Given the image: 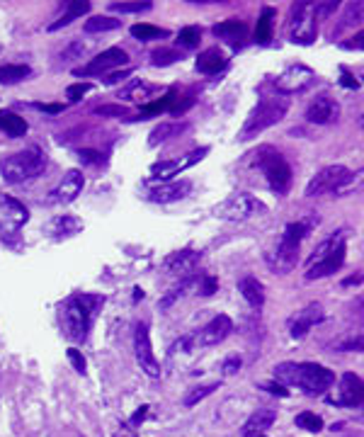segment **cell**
<instances>
[{
  "label": "cell",
  "mask_w": 364,
  "mask_h": 437,
  "mask_svg": "<svg viewBox=\"0 0 364 437\" xmlns=\"http://www.w3.org/2000/svg\"><path fill=\"white\" fill-rule=\"evenodd\" d=\"M274 379L282 386H296L306 396H323L333 386L335 374L316 362H282L274 367Z\"/></svg>",
  "instance_id": "6da1fadb"
},
{
  "label": "cell",
  "mask_w": 364,
  "mask_h": 437,
  "mask_svg": "<svg viewBox=\"0 0 364 437\" xmlns=\"http://www.w3.org/2000/svg\"><path fill=\"white\" fill-rule=\"evenodd\" d=\"M104 304V297L100 294H73L61 306V316H63V331L66 338L73 343H83L90 333V326L97 316V309Z\"/></svg>",
  "instance_id": "7a4b0ae2"
},
{
  "label": "cell",
  "mask_w": 364,
  "mask_h": 437,
  "mask_svg": "<svg viewBox=\"0 0 364 437\" xmlns=\"http://www.w3.org/2000/svg\"><path fill=\"white\" fill-rule=\"evenodd\" d=\"M347 231H335L333 236H328L313 250V255L308 258V270H306V280H321V277H328L333 272H338L345 262L347 248Z\"/></svg>",
  "instance_id": "3957f363"
},
{
  "label": "cell",
  "mask_w": 364,
  "mask_h": 437,
  "mask_svg": "<svg viewBox=\"0 0 364 437\" xmlns=\"http://www.w3.org/2000/svg\"><path fill=\"white\" fill-rule=\"evenodd\" d=\"M286 109H289V97L286 95H265L260 97V102H257L255 107H253V112L248 114L245 124H243L238 139L241 141H250L253 136L262 134L265 129L274 127L277 122H282Z\"/></svg>",
  "instance_id": "277c9868"
},
{
  "label": "cell",
  "mask_w": 364,
  "mask_h": 437,
  "mask_svg": "<svg viewBox=\"0 0 364 437\" xmlns=\"http://www.w3.org/2000/svg\"><path fill=\"white\" fill-rule=\"evenodd\" d=\"M44 166H47V156L42 153V149L32 146V149L13 153V156H5L0 161V175H3L5 183L18 185L25 183V180L37 178L44 171Z\"/></svg>",
  "instance_id": "5b68a950"
},
{
  "label": "cell",
  "mask_w": 364,
  "mask_h": 437,
  "mask_svg": "<svg viewBox=\"0 0 364 437\" xmlns=\"http://www.w3.org/2000/svg\"><path fill=\"white\" fill-rule=\"evenodd\" d=\"M253 161L260 168L267 185L272 187V192L277 195H286L291 187V166L286 163V158L272 146H260L255 153H253Z\"/></svg>",
  "instance_id": "8992f818"
},
{
  "label": "cell",
  "mask_w": 364,
  "mask_h": 437,
  "mask_svg": "<svg viewBox=\"0 0 364 437\" xmlns=\"http://www.w3.org/2000/svg\"><path fill=\"white\" fill-rule=\"evenodd\" d=\"M308 233V223L303 221H294L284 228L282 238L277 243V250H274V258H269V265L279 272H286L296 265L299 260V250H301V240L306 238Z\"/></svg>",
  "instance_id": "52a82bcc"
},
{
  "label": "cell",
  "mask_w": 364,
  "mask_h": 437,
  "mask_svg": "<svg viewBox=\"0 0 364 437\" xmlns=\"http://www.w3.org/2000/svg\"><path fill=\"white\" fill-rule=\"evenodd\" d=\"M318 10L316 3H296L291 5V18H289V37L294 44L308 47L316 42L318 35Z\"/></svg>",
  "instance_id": "ba28073f"
},
{
  "label": "cell",
  "mask_w": 364,
  "mask_h": 437,
  "mask_svg": "<svg viewBox=\"0 0 364 437\" xmlns=\"http://www.w3.org/2000/svg\"><path fill=\"white\" fill-rule=\"evenodd\" d=\"M352 180H355V173L347 171L345 166H328L311 178V183L306 185V197H321V195H330V192H340V190L347 187Z\"/></svg>",
  "instance_id": "9c48e42d"
},
{
  "label": "cell",
  "mask_w": 364,
  "mask_h": 437,
  "mask_svg": "<svg viewBox=\"0 0 364 437\" xmlns=\"http://www.w3.org/2000/svg\"><path fill=\"white\" fill-rule=\"evenodd\" d=\"M265 204L260 199H255L253 195L238 192V195H231L229 199H224L222 204L214 207V216L224 218V221H245L253 214L262 211Z\"/></svg>",
  "instance_id": "30bf717a"
},
{
  "label": "cell",
  "mask_w": 364,
  "mask_h": 437,
  "mask_svg": "<svg viewBox=\"0 0 364 437\" xmlns=\"http://www.w3.org/2000/svg\"><path fill=\"white\" fill-rule=\"evenodd\" d=\"M313 80H316V73H313L308 66L294 63V66H289L284 73H279V78L274 80V87L279 90V95H294V92L306 90Z\"/></svg>",
  "instance_id": "8fae6325"
},
{
  "label": "cell",
  "mask_w": 364,
  "mask_h": 437,
  "mask_svg": "<svg viewBox=\"0 0 364 437\" xmlns=\"http://www.w3.org/2000/svg\"><path fill=\"white\" fill-rule=\"evenodd\" d=\"M134 350H136V362L146 371L148 376H161V364H158L156 355L151 347V336H148V326L139 324L134 333Z\"/></svg>",
  "instance_id": "7c38bea8"
},
{
  "label": "cell",
  "mask_w": 364,
  "mask_h": 437,
  "mask_svg": "<svg viewBox=\"0 0 364 437\" xmlns=\"http://www.w3.org/2000/svg\"><path fill=\"white\" fill-rule=\"evenodd\" d=\"M129 63V56H126L124 49L112 47V49H104L102 54H97L92 61H87L83 68H75V75H102L107 70L117 68V66H126Z\"/></svg>",
  "instance_id": "4fadbf2b"
},
{
  "label": "cell",
  "mask_w": 364,
  "mask_h": 437,
  "mask_svg": "<svg viewBox=\"0 0 364 437\" xmlns=\"http://www.w3.org/2000/svg\"><path fill=\"white\" fill-rule=\"evenodd\" d=\"M207 153H209V146H202V149L190 151L187 156L175 158V161H161L151 168V175L156 180H170V178H175V175H180L182 171H187V168H192L195 163H200Z\"/></svg>",
  "instance_id": "5bb4252c"
},
{
  "label": "cell",
  "mask_w": 364,
  "mask_h": 437,
  "mask_svg": "<svg viewBox=\"0 0 364 437\" xmlns=\"http://www.w3.org/2000/svg\"><path fill=\"white\" fill-rule=\"evenodd\" d=\"M231 331H233V321H231L226 314H219V316H214V319L209 321V324L204 326L200 333H197L195 340L204 347H212V345L224 343L226 338L231 336Z\"/></svg>",
  "instance_id": "9a60e30c"
},
{
  "label": "cell",
  "mask_w": 364,
  "mask_h": 437,
  "mask_svg": "<svg viewBox=\"0 0 364 437\" xmlns=\"http://www.w3.org/2000/svg\"><path fill=\"white\" fill-rule=\"evenodd\" d=\"M323 321V309L321 304H308L303 306L301 311H296L294 316L289 319V336L294 338V340H301L303 336H306L308 331H311L316 324H321Z\"/></svg>",
  "instance_id": "2e32d148"
},
{
  "label": "cell",
  "mask_w": 364,
  "mask_h": 437,
  "mask_svg": "<svg viewBox=\"0 0 364 437\" xmlns=\"http://www.w3.org/2000/svg\"><path fill=\"white\" fill-rule=\"evenodd\" d=\"M83 187H85V178H83V173L68 171L63 175V180L51 190L49 202H51V204H68V202H73L75 197L83 192Z\"/></svg>",
  "instance_id": "e0dca14e"
},
{
  "label": "cell",
  "mask_w": 364,
  "mask_h": 437,
  "mask_svg": "<svg viewBox=\"0 0 364 437\" xmlns=\"http://www.w3.org/2000/svg\"><path fill=\"white\" fill-rule=\"evenodd\" d=\"M330 403L335 406H343V408H360L362 406V379L352 371L343 374L340 379V389L338 396L330 398Z\"/></svg>",
  "instance_id": "ac0fdd59"
},
{
  "label": "cell",
  "mask_w": 364,
  "mask_h": 437,
  "mask_svg": "<svg viewBox=\"0 0 364 437\" xmlns=\"http://www.w3.org/2000/svg\"><path fill=\"white\" fill-rule=\"evenodd\" d=\"M340 114L338 102L330 95H318L311 105L306 107V119L311 124H333Z\"/></svg>",
  "instance_id": "d6986e66"
},
{
  "label": "cell",
  "mask_w": 364,
  "mask_h": 437,
  "mask_svg": "<svg viewBox=\"0 0 364 437\" xmlns=\"http://www.w3.org/2000/svg\"><path fill=\"white\" fill-rule=\"evenodd\" d=\"M192 183L190 180H180V183H161L158 187L148 190V199L158 202V204H173V202H180L190 195Z\"/></svg>",
  "instance_id": "ffe728a7"
},
{
  "label": "cell",
  "mask_w": 364,
  "mask_h": 437,
  "mask_svg": "<svg viewBox=\"0 0 364 437\" xmlns=\"http://www.w3.org/2000/svg\"><path fill=\"white\" fill-rule=\"evenodd\" d=\"M274 420H277V411H274V408H257V411L245 420L241 433L243 437H260L265 430L272 428Z\"/></svg>",
  "instance_id": "44dd1931"
},
{
  "label": "cell",
  "mask_w": 364,
  "mask_h": 437,
  "mask_svg": "<svg viewBox=\"0 0 364 437\" xmlns=\"http://www.w3.org/2000/svg\"><path fill=\"white\" fill-rule=\"evenodd\" d=\"M226 63H229L226 54L219 47H212V49H207V51H202L200 56H197L195 66H197V70L204 73V75H217L226 68Z\"/></svg>",
  "instance_id": "7402d4cb"
},
{
  "label": "cell",
  "mask_w": 364,
  "mask_h": 437,
  "mask_svg": "<svg viewBox=\"0 0 364 437\" xmlns=\"http://www.w3.org/2000/svg\"><path fill=\"white\" fill-rule=\"evenodd\" d=\"M238 292L243 294V299H245L253 309H262L265 306V287L257 277H253V275L243 277V280L238 282Z\"/></svg>",
  "instance_id": "603a6c76"
},
{
  "label": "cell",
  "mask_w": 364,
  "mask_h": 437,
  "mask_svg": "<svg viewBox=\"0 0 364 437\" xmlns=\"http://www.w3.org/2000/svg\"><path fill=\"white\" fill-rule=\"evenodd\" d=\"M83 228V221L80 218H75V216H71V214H63V216H56L54 218L51 223H49V236L51 238H56V240H61V238H71V236H75V233H78Z\"/></svg>",
  "instance_id": "cb8c5ba5"
},
{
  "label": "cell",
  "mask_w": 364,
  "mask_h": 437,
  "mask_svg": "<svg viewBox=\"0 0 364 437\" xmlns=\"http://www.w3.org/2000/svg\"><path fill=\"white\" fill-rule=\"evenodd\" d=\"M0 131H5L10 139H20L30 131V124L20 114L10 112V109H0Z\"/></svg>",
  "instance_id": "d4e9b609"
},
{
  "label": "cell",
  "mask_w": 364,
  "mask_h": 437,
  "mask_svg": "<svg viewBox=\"0 0 364 437\" xmlns=\"http://www.w3.org/2000/svg\"><path fill=\"white\" fill-rule=\"evenodd\" d=\"M212 32L219 37V39H226V42L236 44V42H241L243 37H245L248 27H245V22L231 18V20H224V22H219V25H214Z\"/></svg>",
  "instance_id": "484cf974"
},
{
  "label": "cell",
  "mask_w": 364,
  "mask_h": 437,
  "mask_svg": "<svg viewBox=\"0 0 364 437\" xmlns=\"http://www.w3.org/2000/svg\"><path fill=\"white\" fill-rule=\"evenodd\" d=\"M0 209H3L5 218H8L13 226H22V223H27V218H30L27 207L20 204L18 199H13V197H8V195H0Z\"/></svg>",
  "instance_id": "4316f807"
},
{
  "label": "cell",
  "mask_w": 364,
  "mask_h": 437,
  "mask_svg": "<svg viewBox=\"0 0 364 437\" xmlns=\"http://www.w3.org/2000/svg\"><path fill=\"white\" fill-rule=\"evenodd\" d=\"M87 10H90V3H87V0H71L68 8H66V15H61L56 22H51V25H49V32H56V30H61V27H68L73 20L83 18Z\"/></svg>",
  "instance_id": "83f0119b"
},
{
  "label": "cell",
  "mask_w": 364,
  "mask_h": 437,
  "mask_svg": "<svg viewBox=\"0 0 364 437\" xmlns=\"http://www.w3.org/2000/svg\"><path fill=\"white\" fill-rule=\"evenodd\" d=\"M32 75V68L27 63H5L0 66V83L3 85H15L22 83L25 78Z\"/></svg>",
  "instance_id": "f1b7e54d"
},
{
  "label": "cell",
  "mask_w": 364,
  "mask_h": 437,
  "mask_svg": "<svg viewBox=\"0 0 364 437\" xmlns=\"http://www.w3.org/2000/svg\"><path fill=\"white\" fill-rule=\"evenodd\" d=\"M197 260H200V253H195V250H178V253H173L168 260H165V267L173 272L178 270H192V267L197 265Z\"/></svg>",
  "instance_id": "f546056e"
},
{
  "label": "cell",
  "mask_w": 364,
  "mask_h": 437,
  "mask_svg": "<svg viewBox=\"0 0 364 437\" xmlns=\"http://www.w3.org/2000/svg\"><path fill=\"white\" fill-rule=\"evenodd\" d=\"M274 10L272 8H262V15L260 20H257V27H255V42L265 47V44H269L272 39V25H274Z\"/></svg>",
  "instance_id": "4dcf8cb0"
},
{
  "label": "cell",
  "mask_w": 364,
  "mask_h": 437,
  "mask_svg": "<svg viewBox=\"0 0 364 437\" xmlns=\"http://www.w3.org/2000/svg\"><path fill=\"white\" fill-rule=\"evenodd\" d=\"M182 131H187V124H178V122H165L161 124V127H156L151 131V139H148V144L151 146H158V144H163V141H168V139H173V136H180Z\"/></svg>",
  "instance_id": "1f68e13d"
},
{
  "label": "cell",
  "mask_w": 364,
  "mask_h": 437,
  "mask_svg": "<svg viewBox=\"0 0 364 437\" xmlns=\"http://www.w3.org/2000/svg\"><path fill=\"white\" fill-rule=\"evenodd\" d=\"M175 100H178V95H175V92H168V95L161 97V100L143 105V107H141V112H139V117H134V119H151V117H158V114H163V112H168V109H173V102H175Z\"/></svg>",
  "instance_id": "d6a6232c"
},
{
  "label": "cell",
  "mask_w": 364,
  "mask_h": 437,
  "mask_svg": "<svg viewBox=\"0 0 364 437\" xmlns=\"http://www.w3.org/2000/svg\"><path fill=\"white\" fill-rule=\"evenodd\" d=\"M131 37H134V39H139V42H156V39H165V37H170V32L163 30V27L146 25V22H141V25L131 27Z\"/></svg>",
  "instance_id": "836d02e7"
},
{
  "label": "cell",
  "mask_w": 364,
  "mask_h": 437,
  "mask_svg": "<svg viewBox=\"0 0 364 437\" xmlns=\"http://www.w3.org/2000/svg\"><path fill=\"white\" fill-rule=\"evenodd\" d=\"M119 27H121V20L109 18V15H95V18H90L85 22L83 30H85L87 35H100V32H112V30H119Z\"/></svg>",
  "instance_id": "e575fe53"
},
{
  "label": "cell",
  "mask_w": 364,
  "mask_h": 437,
  "mask_svg": "<svg viewBox=\"0 0 364 437\" xmlns=\"http://www.w3.org/2000/svg\"><path fill=\"white\" fill-rule=\"evenodd\" d=\"M200 39H202V30L195 25H190V27H182L175 42H178L180 49H195V47H200Z\"/></svg>",
  "instance_id": "d590c367"
},
{
  "label": "cell",
  "mask_w": 364,
  "mask_h": 437,
  "mask_svg": "<svg viewBox=\"0 0 364 437\" xmlns=\"http://www.w3.org/2000/svg\"><path fill=\"white\" fill-rule=\"evenodd\" d=\"M296 428L306 430V433H321L323 420H321V415H316L311 411H303V413L296 415Z\"/></svg>",
  "instance_id": "8d00e7d4"
},
{
  "label": "cell",
  "mask_w": 364,
  "mask_h": 437,
  "mask_svg": "<svg viewBox=\"0 0 364 437\" xmlns=\"http://www.w3.org/2000/svg\"><path fill=\"white\" fill-rule=\"evenodd\" d=\"M219 389V384H204V386H195V389H190L185 393V398H182V403H185L187 408L197 406V403L202 401V398H207L209 393H214Z\"/></svg>",
  "instance_id": "74e56055"
},
{
  "label": "cell",
  "mask_w": 364,
  "mask_h": 437,
  "mask_svg": "<svg viewBox=\"0 0 364 437\" xmlns=\"http://www.w3.org/2000/svg\"><path fill=\"white\" fill-rule=\"evenodd\" d=\"M360 20H362V3H352V5H347L345 18H343V22H340V25L333 30V37H335V35H340V32H343L345 27H350L352 22H360Z\"/></svg>",
  "instance_id": "f35d334b"
},
{
  "label": "cell",
  "mask_w": 364,
  "mask_h": 437,
  "mask_svg": "<svg viewBox=\"0 0 364 437\" xmlns=\"http://www.w3.org/2000/svg\"><path fill=\"white\" fill-rule=\"evenodd\" d=\"M112 8V13H121V15H126V13H146V10H151L153 8V3H112L109 5Z\"/></svg>",
  "instance_id": "ab89813d"
},
{
  "label": "cell",
  "mask_w": 364,
  "mask_h": 437,
  "mask_svg": "<svg viewBox=\"0 0 364 437\" xmlns=\"http://www.w3.org/2000/svg\"><path fill=\"white\" fill-rule=\"evenodd\" d=\"M175 61H180V54L175 51V49H158V51H153V56H151L153 66H170Z\"/></svg>",
  "instance_id": "60d3db41"
},
{
  "label": "cell",
  "mask_w": 364,
  "mask_h": 437,
  "mask_svg": "<svg viewBox=\"0 0 364 437\" xmlns=\"http://www.w3.org/2000/svg\"><path fill=\"white\" fill-rule=\"evenodd\" d=\"M153 87L148 83H141V80H136L134 85H129L124 92H121V97H126V100H141V97H148V92H151Z\"/></svg>",
  "instance_id": "b9f144b4"
},
{
  "label": "cell",
  "mask_w": 364,
  "mask_h": 437,
  "mask_svg": "<svg viewBox=\"0 0 364 437\" xmlns=\"http://www.w3.org/2000/svg\"><path fill=\"white\" fill-rule=\"evenodd\" d=\"M192 284H195V280H192V277H187V280L182 282L180 287H175L170 294H165V297L161 299V302H158V306H161V309H168V306H173V304H175V299L182 297V292H185V289H190Z\"/></svg>",
  "instance_id": "7bdbcfd3"
},
{
  "label": "cell",
  "mask_w": 364,
  "mask_h": 437,
  "mask_svg": "<svg viewBox=\"0 0 364 437\" xmlns=\"http://www.w3.org/2000/svg\"><path fill=\"white\" fill-rule=\"evenodd\" d=\"M335 350H340V352H360L362 350V336L360 333H352V336H347L345 340H338L335 343Z\"/></svg>",
  "instance_id": "ee69618b"
},
{
  "label": "cell",
  "mask_w": 364,
  "mask_h": 437,
  "mask_svg": "<svg viewBox=\"0 0 364 437\" xmlns=\"http://www.w3.org/2000/svg\"><path fill=\"white\" fill-rule=\"evenodd\" d=\"M90 83H73V85H68L66 87V97H68L71 102H78L83 100V95H87L90 92Z\"/></svg>",
  "instance_id": "f6af8a7d"
},
{
  "label": "cell",
  "mask_w": 364,
  "mask_h": 437,
  "mask_svg": "<svg viewBox=\"0 0 364 437\" xmlns=\"http://www.w3.org/2000/svg\"><path fill=\"white\" fill-rule=\"evenodd\" d=\"M126 109L124 105H102L95 109V114H100V117H126Z\"/></svg>",
  "instance_id": "bcb514c9"
},
{
  "label": "cell",
  "mask_w": 364,
  "mask_h": 437,
  "mask_svg": "<svg viewBox=\"0 0 364 437\" xmlns=\"http://www.w3.org/2000/svg\"><path fill=\"white\" fill-rule=\"evenodd\" d=\"M68 359H71V364H73V369L78 371V374H85L87 362H85V357H83V352H80V350L71 347V350H68Z\"/></svg>",
  "instance_id": "7dc6e473"
},
{
  "label": "cell",
  "mask_w": 364,
  "mask_h": 437,
  "mask_svg": "<svg viewBox=\"0 0 364 437\" xmlns=\"http://www.w3.org/2000/svg\"><path fill=\"white\" fill-rule=\"evenodd\" d=\"M219 289V280L217 277H204L202 280V287H200V294H204V297H212L214 292Z\"/></svg>",
  "instance_id": "c3c4849f"
},
{
  "label": "cell",
  "mask_w": 364,
  "mask_h": 437,
  "mask_svg": "<svg viewBox=\"0 0 364 437\" xmlns=\"http://www.w3.org/2000/svg\"><path fill=\"white\" fill-rule=\"evenodd\" d=\"M78 158L83 163H90V166H97V163L102 161V156L97 151H90V149H83L80 153H78Z\"/></svg>",
  "instance_id": "681fc988"
},
{
  "label": "cell",
  "mask_w": 364,
  "mask_h": 437,
  "mask_svg": "<svg viewBox=\"0 0 364 437\" xmlns=\"http://www.w3.org/2000/svg\"><path fill=\"white\" fill-rule=\"evenodd\" d=\"M131 75V70L126 68V70H121V73H109L107 78H102V83L104 85H117V83H121V80H126Z\"/></svg>",
  "instance_id": "f907efd6"
},
{
  "label": "cell",
  "mask_w": 364,
  "mask_h": 437,
  "mask_svg": "<svg viewBox=\"0 0 364 437\" xmlns=\"http://www.w3.org/2000/svg\"><path fill=\"white\" fill-rule=\"evenodd\" d=\"M241 369V359L238 357H229L224 362V374H236Z\"/></svg>",
  "instance_id": "816d5d0a"
},
{
  "label": "cell",
  "mask_w": 364,
  "mask_h": 437,
  "mask_svg": "<svg viewBox=\"0 0 364 437\" xmlns=\"http://www.w3.org/2000/svg\"><path fill=\"white\" fill-rule=\"evenodd\" d=\"M37 109H42V112H49V114H59L63 112V105H47V102H35Z\"/></svg>",
  "instance_id": "f5cc1de1"
},
{
  "label": "cell",
  "mask_w": 364,
  "mask_h": 437,
  "mask_svg": "<svg viewBox=\"0 0 364 437\" xmlns=\"http://www.w3.org/2000/svg\"><path fill=\"white\" fill-rule=\"evenodd\" d=\"M262 389H267L269 393H277V396H282V398L289 396V391H286L282 384H262Z\"/></svg>",
  "instance_id": "db71d44e"
},
{
  "label": "cell",
  "mask_w": 364,
  "mask_h": 437,
  "mask_svg": "<svg viewBox=\"0 0 364 437\" xmlns=\"http://www.w3.org/2000/svg\"><path fill=\"white\" fill-rule=\"evenodd\" d=\"M340 83H343L345 87H350V90H357V87H360V83H357V80L352 78V75L347 73L345 68H343V78H340Z\"/></svg>",
  "instance_id": "11a10c76"
},
{
  "label": "cell",
  "mask_w": 364,
  "mask_h": 437,
  "mask_svg": "<svg viewBox=\"0 0 364 437\" xmlns=\"http://www.w3.org/2000/svg\"><path fill=\"white\" fill-rule=\"evenodd\" d=\"M362 282V275H355V277H347L345 284H360Z\"/></svg>",
  "instance_id": "9f6ffc18"
},
{
  "label": "cell",
  "mask_w": 364,
  "mask_h": 437,
  "mask_svg": "<svg viewBox=\"0 0 364 437\" xmlns=\"http://www.w3.org/2000/svg\"><path fill=\"white\" fill-rule=\"evenodd\" d=\"M260 437H267V435H260Z\"/></svg>",
  "instance_id": "6f0895ef"
}]
</instances>
